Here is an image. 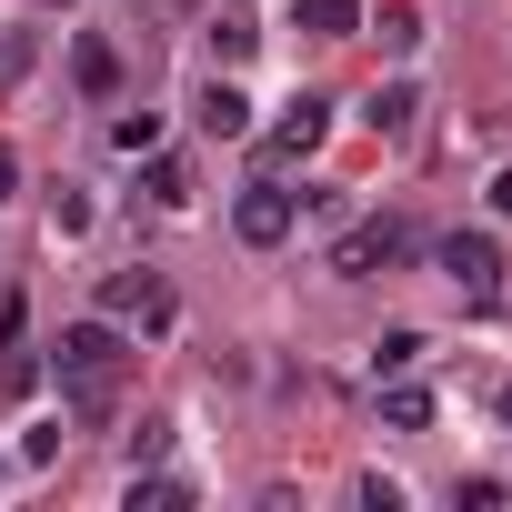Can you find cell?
<instances>
[{
  "label": "cell",
  "instance_id": "cell-19",
  "mask_svg": "<svg viewBox=\"0 0 512 512\" xmlns=\"http://www.w3.org/2000/svg\"><path fill=\"white\" fill-rule=\"evenodd\" d=\"M161 502H181V482H161V472L141 482V472H131V512H161Z\"/></svg>",
  "mask_w": 512,
  "mask_h": 512
},
{
  "label": "cell",
  "instance_id": "cell-15",
  "mask_svg": "<svg viewBox=\"0 0 512 512\" xmlns=\"http://www.w3.org/2000/svg\"><path fill=\"white\" fill-rule=\"evenodd\" d=\"M31 51H41L31 31H0V101H11V91L31 81Z\"/></svg>",
  "mask_w": 512,
  "mask_h": 512
},
{
  "label": "cell",
  "instance_id": "cell-2",
  "mask_svg": "<svg viewBox=\"0 0 512 512\" xmlns=\"http://www.w3.org/2000/svg\"><path fill=\"white\" fill-rule=\"evenodd\" d=\"M412 251H422V231L382 211V221H352V231L332 241V272H342V282H372V272H402Z\"/></svg>",
  "mask_w": 512,
  "mask_h": 512
},
{
  "label": "cell",
  "instance_id": "cell-21",
  "mask_svg": "<svg viewBox=\"0 0 512 512\" xmlns=\"http://www.w3.org/2000/svg\"><path fill=\"white\" fill-rule=\"evenodd\" d=\"M11 181H21V161H11V141H0V201H11Z\"/></svg>",
  "mask_w": 512,
  "mask_h": 512
},
{
  "label": "cell",
  "instance_id": "cell-1",
  "mask_svg": "<svg viewBox=\"0 0 512 512\" xmlns=\"http://www.w3.org/2000/svg\"><path fill=\"white\" fill-rule=\"evenodd\" d=\"M51 372H61V402H71V422H111L131 352H121V332H111V322H71V332L51 342Z\"/></svg>",
  "mask_w": 512,
  "mask_h": 512
},
{
  "label": "cell",
  "instance_id": "cell-9",
  "mask_svg": "<svg viewBox=\"0 0 512 512\" xmlns=\"http://www.w3.org/2000/svg\"><path fill=\"white\" fill-rule=\"evenodd\" d=\"M141 191H151L161 211H191V161H181V151H141Z\"/></svg>",
  "mask_w": 512,
  "mask_h": 512
},
{
  "label": "cell",
  "instance_id": "cell-12",
  "mask_svg": "<svg viewBox=\"0 0 512 512\" xmlns=\"http://www.w3.org/2000/svg\"><path fill=\"white\" fill-rule=\"evenodd\" d=\"M412 111H422V91H412V81H382V91L362 101V121H372V131H392V141L412 131Z\"/></svg>",
  "mask_w": 512,
  "mask_h": 512
},
{
  "label": "cell",
  "instance_id": "cell-18",
  "mask_svg": "<svg viewBox=\"0 0 512 512\" xmlns=\"http://www.w3.org/2000/svg\"><path fill=\"white\" fill-rule=\"evenodd\" d=\"M51 231H61V241H81V231H91V201H81V191H61V201H51Z\"/></svg>",
  "mask_w": 512,
  "mask_h": 512
},
{
  "label": "cell",
  "instance_id": "cell-3",
  "mask_svg": "<svg viewBox=\"0 0 512 512\" xmlns=\"http://www.w3.org/2000/svg\"><path fill=\"white\" fill-rule=\"evenodd\" d=\"M292 221H302V191H282V181H251V191L231 201V231H241L251 251H272V241H292Z\"/></svg>",
  "mask_w": 512,
  "mask_h": 512
},
{
  "label": "cell",
  "instance_id": "cell-16",
  "mask_svg": "<svg viewBox=\"0 0 512 512\" xmlns=\"http://www.w3.org/2000/svg\"><path fill=\"white\" fill-rule=\"evenodd\" d=\"M412 362H422V332H382L372 342V372H412Z\"/></svg>",
  "mask_w": 512,
  "mask_h": 512
},
{
  "label": "cell",
  "instance_id": "cell-10",
  "mask_svg": "<svg viewBox=\"0 0 512 512\" xmlns=\"http://www.w3.org/2000/svg\"><path fill=\"white\" fill-rule=\"evenodd\" d=\"M292 21H302L312 41H352V31H362V0H292Z\"/></svg>",
  "mask_w": 512,
  "mask_h": 512
},
{
  "label": "cell",
  "instance_id": "cell-5",
  "mask_svg": "<svg viewBox=\"0 0 512 512\" xmlns=\"http://www.w3.org/2000/svg\"><path fill=\"white\" fill-rule=\"evenodd\" d=\"M101 312H111V322H131V312H141L151 332H171V292H161L151 272H111V292H101Z\"/></svg>",
  "mask_w": 512,
  "mask_h": 512
},
{
  "label": "cell",
  "instance_id": "cell-11",
  "mask_svg": "<svg viewBox=\"0 0 512 512\" xmlns=\"http://www.w3.org/2000/svg\"><path fill=\"white\" fill-rule=\"evenodd\" d=\"M251 51H262V21H251V11H221V21H211V61H221V71H241Z\"/></svg>",
  "mask_w": 512,
  "mask_h": 512
},
{
  "label": "cell",
  "instance_id": "cell-20",
  "mask_svg": "<svg viewBox=\"0 0 512 512\" xmlns=\"http://www.w3.org/2000/svg\"><path fill=\"white\" fill-rule=\"evenodd\" d=\"M482 201H492V211H512V171H492V191H482Z\"/></svg>",
  "mask_w": 512,
  "mask_h": 512
},
{
  "label": "cell",
  "instance_id": "cell-4",
  "mask_svg": "<svg viewBox=\"0 0 512 512\" xmlns=\"http://www.w3.org/2000/svg\"><path fill=\"white\" fill-rule=\"evenodd\" d=\"M442 282H462L472 302L502 282V251H492V231H452V241H442Z\"/></svg>",
  "mask_w": 512,
  "mask_h": 512
},
{
  "label": "cell",
  "instance_id": "cell-6",
  "mask_svg": "<svg viewBox=\"0 0 512 512\" xmlns=\"http://www.w3.org/2000/svg\"><path fill=\"white\" fill-rule=\"evenodd\" d=\"M191 111H201V131H211V141H241V131H251V101H241V81H231V71H211Z\"/></svg>",
  "mask_w": 512,
  "mask_h": 512
},
{
  "label": "cell",
  "instance_id": "cell-7",
  "mask_svg": "<svg viewBox=\"0 0 512 512\" xmlns=\"http://www.w3.org/2000/svg\"><path fill=\"white\" fill-rule=\"evenodd\" d=\"M322 131H332V111H322V101L302 91V101H292V111L272 121V161H312V151H322Z\"/></svg>",
  "mask_w": 512,
  "mask_h": 512
},
{
  "label": "cell",
  "instance_id": "cell-17",
  "mask_svg": "<svg viewBox=\"0 0 512 512\" xmlns=\"http://www.w3.org/2000/svg\"><path fill=\"white\" fill-rule=\"evenodd\" d=\"M111 141L141 161V151H161V121H151V111H131V121H111Z\"/></svg>",
  "mask_w": 512,
  "mask_h": 512
},
{
  "label": "cell",
  "instance_id": "cell-14",
  "mask_svg": "<svg viewBox=\"0 0 512 512\" xmlns=\"http://www.w3.org/2000/svg\"><path fill=\"white\" fill-rule=\"evenodd\" d=\"M382 422H392V432H422V422H432V392L392 382V392H382Z\"/></svg>",
  "mask_w": 512,
  "mask_h": 512
},
{
  "label": "cell",
  "instance_id": "cell-8",
  "mask_svg": "<svg viewBox=\"0 0 512 512\" xmlns=\"http://www.w3.org/2000/svg\"><path fill=\"white\" fill-rule=\"evenodd\" d=\"M71 81H81L91 101H111V91H121V51H111L101 31H81V41H71Z\"/></svg>",
  "mask_w": 512,
  "mask_h": 512
},
{
  "label": "cell",
  "instance_id": "cell-13",
  "mask_svg": "<svg viewBox=\"0 0 512 512\" xmlns=\"http://www.w3.org/2000/svg\"><path fill=\"white\" fill-rule=\"evenodd\" d=\"M372 41L402 61V51H422V11H412V0H382V21H372Z\"/></svg>",
  "mask_w": 512,
  "mask_h": 512
}]
</instances>
